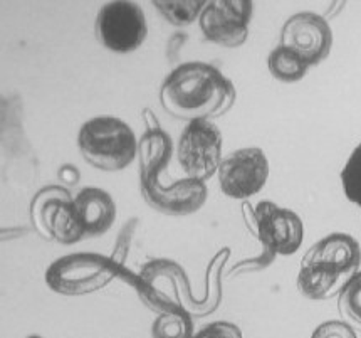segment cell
I'll return each mask as SVG.
<instances>
[{
  "label": "cell",
  "instance_id": "1",
  "mask_svg": "<svg viewBox=\"0 0 361 338\" xmlns=\"http://www.w3.org/2000/svg\"><path fill=\"white\" fill-rule=\"evenodd\" d=\"M228 258L231 249L224 248L210 259L205 283L209 293L202 300L193 296L187 273L171 259L148 261L140 273L123 267L120 281L133 288L143 305L158 315L185 311L192 318L209 317L222 301V271Z\"/></svg>",
  "mask_w": 361,
  "mask_h": 338
},
{
  "label": "cell",
  "instance_id": "2",
  "mask_svg": "<svg viewBox=\"0 0 361 338\" xmlns=\"http://www.w3.org/2000/svg\"><path fill=\"white\" fill-rule=\"evenodd\" d=\"M143 115L147 116V131L140 138L138 147L140 192L143 200L163 216L183 217L199 212L209 199L205 182L187 177L177 180L171 187L161 182V172H165L173 153V142L149 109H145Z\"/></svg>",
  "mask_w": 361,
  "mask_h": 338
},
{
  "label": "cell",
  "instance_id": "3",
  "mask_svg": "<svg viewBox=\"0 0 361 338\" xmlns=\"http://www.w3.org/2000/svg\"><path fill=\"white\" fill-rule=\"evenodd\" d=\"M234 83L219 68L193 61L180 63L160 87V103L169 115L187 123L224 116L235 104Z\"/></svg>",
  "mask_w": 361,
  "mask_h": 338
},
{
  "label": "cell",
  "instance_id": "4",
  "mask_svg": "<svg viewBox=\"0 0 361 338\" xmlns=\"http://www.w3.org/2000/svg\"><path fill=\"white\" fill-rule=\"evenodd\" d=\"M140 140L126 121L94 116L79 128L78 148L87 164L103 172H120L138 159Z\"/></svg>",
  "mask_w": 361,
  "mask_h": 338
},
{
  "label": "cell",
  "instance_id": "5",
  "mask_svg": "<svg viewBox=\"0 0 361 338\" xmlns=\"http://www.w3.org/2000/svg\"><path fill=\"white\" fill-rule=\"evenodd\" d=\"M125 266L113 261L111 256L98 253H74L51 262L44 279L51 291L61 296H85L101 291L120 279Z\"/></svg>",
  "mask_w": 361,
  "mask_h": 338
},
{
  "label": "cell",
  "instance_id": "6",
  "mask_svg": "<svg viewBox=\"0 0 361 338\" xmlns=\"http://www.w3.org/2000/svg\"><path fill=\"white\" fill-rule=\"evenodd\" d=\"M245 224L262 246V253L272 258L298 253L305 239V224L294 210L281 207L271 200L259 202L255 207L242 204Z\"/></svg>",
  "mask_w": 361,
  "mask_h": 338
},
{
  "label": "cell",
  "instance_id": "7",
  "mask_svg": "<svg viewBox=\"0 0 361 338\" xmlns=\"http://www.w3.org/2000/svg\"><path fill=\"white\" fill-rule=\"evenodd\" d=\"M30 221L39 236L47 241L71 246L85 238L74 197L64 186H47L36 192L30 200Z\"/></svg>",
  "mask_w": 361,
  "mask_h": 338
},
{
  "label": "cell",
  "instance_id": "8",
  "mask_svg": "<svg viewBox=\"0 0 361 338\" xmlns=\"http://www.w3.org/2000/svg\"><path fill=\"white\" fill-rule=\"evenodd\" d=\"M222 131L210 120L187 123L177 142V160L185 177L207 182L222 164Z\"/></svg>",
  "mask_w": 361,
  "mask_h": 338
},
{
  "label": "cell",
  "instance_id": "9",
  "mask_svg": "<svg viewBox=\"0 0 361 338\" xmlns=\"http://www.w3.org/2000/svg\"><path fill=\"white\" fill-rule=\"evenodd\" d=\"M94 32L104 49L114 54H130L147 39V17L138 4L130 0H113L99 8Z\"/></svg>",
  "mask_w": 361,
  "mask_h": 338
},
{
  "label": "cell",
  "instance_id": "10",
  "mask_svg": "<svg viewBox=\"0 0 361 338\" xmlns=\"http://www.w3.org/2000/svg\"><path fill=\"white\" fill-rule=\"evenodd\" d=\"M269 179V160L259 147H245L224 157L217 180L228 199L247 200L266 187Z\"/></svg>",
  "mask_w": 361,
  "mask_h": 338
},
{
  "label": "cell",
  "instance_id": "11",
  "mask_svg": "<svg viewBox=\"0 0 361 338\" xmlns=\"http://www.w3.org/2000/svg\"><path fill=\"white\" fill-rule=\"evenodd\" d=\"M252 14L250 0H210L200 16V30L207 41L234 49L247 41Z\"/></svg>",
  "mask_w": 361,
  "mask_h": 338
},
{
  "label": "cell",
  "instance_id": "12",
  "mask_svg": "<svg viewBox=\"0 0 361 338\" xmlns=\"http://www.w3.org/2000/svg\"><path fill=\"white\" fill-rule=\"evenodd\" d=\"M281 46L298 52L310 66H318L331 52V25L326 17L316 12H298L284 22Z\"/></svg>",
  "mask_w": 361,
  "mask_h": 338
},
{
  "label": "cell",
  "instance_id": "13",
  "mask_svg": "<svg viewBox=\"0 0 361 338\" xmlns=\"http://www.w3.org/2000/svg\"><path fill=\"white\" fill-rule=\"evenodd\" d=\"M301 261L321 267L346 284L360 271L361 249L353 236L333 232L312 244Z\"/></svg>",
  "mask_w": 361,
  "mask_h": 338
},
{
  "label": "cell",
  "instance_id": "14",
  "mask_svg": "<svg viewBox=\"0 0 361 338\" xmlns=\"http://www.w3.org/2000/svg\"><path fill=\"white\" fill-rule=\"evenodd\" d=\"M74 209L85 236H103L116 222V202L99 187H85L74 195Z\"/></svg>",
  "mask_w": 361,
  "mask_h": 338
},
{
  "label": "cell",
  "instance_id": "15",
  "mask_svg": "<svg viewBox=\"0 0 361 338\" xmlns=\"http://www.w3.org/2000/svg\"><path fill=\"white\" fill-rule=\"evenodd\" d=\"M310 68L311 66L298 52L281 46V44L271 51L269 58H267V69H269L271 76L286 85L301 81Z\"/></svg>",
  "mask_w": 361,
  "mask_h": 338
},
{
  "label": "cell",
  "instance_id": "16",
  "mask_svg": "<svg viewBox=\"0 0 361 338\" xmlns=\"http://www.w3.org/2000/svg\"><path fill=\"white\" fill-rule=\"evenodd\" d=\"M152 4L158 14L175 28H185L200 20L207 6L205 0H155Z\"/></svg>",
  "mask_w": 361,
  "mask_h": 338
},
{
  "label": "cell",
  "instance_id": "17",
  "mask_svg": "<svg viewBox=\"0 0 361 338\" xmlns=\"http://www.w3.org/2000/svg\"><path fill=\"white\" fill-rule=\"evenodd\" d=\"M193 318L185 311L158 315L152 325V338H193Z\"/></svg>",
  "mask_w": 361,
  "mask_h": 338
},
{
  "label": "cell",
  "instance_id": "18",
  "mask_svg": "<svg viewBox=\"0 0 361 338\" xmlns=\"http://www.w3.org/2000/svg\"><path fill=\"white\" fill-rule=\"evenodd\" d=\"M340 179L346 199L351 204L361 207V142L356 145L355 150L348 157Z\"/></svg>",
  "mask_w": 361,
  "mask_h": 338
},
{
  "label": "cell",
  "instance_id": "19",
  "mask_svg": "<svg viewBox=\"0 0 361 338\" xmlns=\"http://www.w3.org/2000/svg\"><path fill=\"white\" fill-rule=\"evenodd\" d=\"M338 306L343 315L361 327V270L343 286L338 295Z\"/></svg>",
  "mask_w": 361,
  "mask_h": 338
},
{
  "label": "cell",
  "instance_id": "20",
  "mask_svg": "<svg viewBox=\"0 0 361 338\" xmlns=\"http://www.w3.org/2000/svg\"><path fill=\"white\" fill-rule=\"evenodd\" d=\"M136 227H138V219H130V221H128L125 226L121 227L120 234H118V239H116V243H114L111 258H113V261L118 262L120 266H125L128 251H130V246H131V241H133Z\"/></svg>",
  "mask_w": 361,
  "mask_h": 338
},
{
  "label": "cell",
  "instance_id": "21",
  "mask_svg": "<svg viewBox=\"0 0 361 338\" xmlns=\"http://www.w3.org/2000/svg\"><path fill=\"white\" fill-rule=\"evenodd\" d=\"M193 338H242V332L234 323L215 322L197 332Z\"/></svg>",
  "mask_w": 361,
  "mask_h": 338
},
{
  "label": "cell",
  "instance_id": "22",
  "mask_svg": "<svg viewBox=\"0 0 361 338\" xmlns=\"http://www.w3.org/2000/svg\"><path fill=\"white\" fill-rule=\"evenodd\" d=\"M187 39L188 36L185 32H175L170 36L169 42H166V59H169L171 64L178 66L180 51H182L185 42H187Z\"/></svg>",
  "mask_w": 361,
  "mask_h": 338
}]
</instances>
